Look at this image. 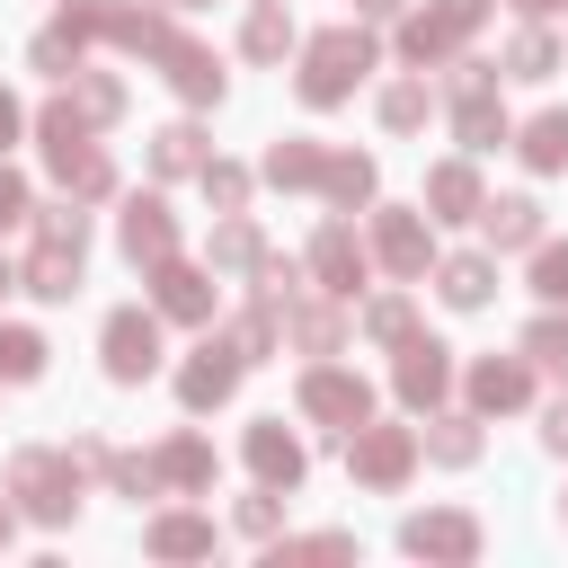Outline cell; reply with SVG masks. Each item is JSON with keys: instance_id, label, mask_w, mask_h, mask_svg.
Returning a JSON list of instances; mask_svg holds the SVG:
<instances>
[{"instance_id": "8fae6325", "label": "cell", "mask_w": 568, "mask_h": 568, "mask_svg": "<svg viewBox=\"0 0 568 568\" xmlns=\"http://www.w3.org/2000/svg\"><path fill=\"white\" fill-rule=\"evenodd\" d=\"M488 240H506V248H515V240H532V204H524V195L488 204Z\"/></svg>"}, {"instance_id": "f546056e", "label": "cell", "mask_w": 568, "mask_h": 568, "mask_svg": "<svg viewBox=\"0 0 568 568\" xmlns=\"http://www.w3.org/2000/svg\"><path fill=\"white\" fill-rule=\"evenodd\" d=\"M364 9H399V0H364Z\"/></svg>"}, {"instance_id": "1f68e13d", "label": "cell", "mask_w": 568, "mask_h": 568, "mask_svg": "<svg viewBox=\"0 0 568 568\" xmlns=\"http://www.w3.org/2000/svg\"><path fill=\"white\" fill-rule=\"evenodd\" d=\"M0 532H9V506H0Z\"/></svg>"}, {"instance_id": "2e32d148", "label": "cell", "mask_w": 568, "mask_h": 568, "mask_svg": "<svg viewBox=\"0 0 568 568\" xmlns=\"http://www.w3.org/2000/svg\"><path fill=\"white\" fill-rule=\"evenodd\" d=\"M320 275H328V284H355V240H346V231L320 240Z\"/></svg>"}, {"instance_id": "f1b7e54d", "label": "cell", "mask_w": 568, "mask_h": 568, "mask_svg": "<svg viewBox=\"0 0 568 568\" xmlns=\"http://www.w3.org/2000/svg\"><path fill=\"white\" fill-rule=\"evenodd\" d=\"M9 133H18V106H9V98H0V142H9Z\"/></svg>"}, {"instance_id": "30bf717a", "label": "cell", "mask_w": 568, "mask_h": 568, "mask_svg": "<svg viewBox=\"0 0 568 568\" xmlns=\"http://www.w3.org/2000/svg\"><path fill=\"white\" fill-rule=\"evenodd\" d=\"M355 470H364V479H399V470H408V435H373V444L355 453Z\"/></svg>"}, {"instance_id": "3957f363", "label": "cell", "mask_w": 568, "mask_h": 568, "mask_svg": "<svg viewBox=\"0 0 568 568\" xmlns=\"http://www.w3.org/2000/svg\"><path fill=\"white\" fill-rule=\"evenodd\" d=\"M18 488H27V506H36V515H71V479H62V462L27 453V462H18Z\"/></svg>"}, {"instance_id": "6da1fadb", "label": "cell", "mask_w": 568, "mask_h": 568, "mask_svg": "<svg viewBox=\"0 0 568 568\" xmlns=\"http://www.w3.org/2000/svg\"><path fill=\"white\" fill-rule=\"evenodd\" d=\"M364 62H373V44H364V36H320V44H311V71H302V89H311V98H337V89H346Z\"/></svg>"}, {"instance_id": "277c9868", "label": "cell", "mask_w": 568, "mask_h": 568, "mask_svg": "<svg viewBox=\"0 0 568 568\" xmlns=\"http://www.w3.org/2000/svg\"><path fill=\"white\" fill-rule=\"evenodd\" d=\"M302 399H311V417H337V426H355V417H364V382H346V373H320Z\"/></svg>"}, {"instance_id": "9c48e42d", "label": "cell", "mask_w": 568, "mask_h": 568, "mask_svg": "<svg viewBox=\"0 0 568 568\" xmlns=\"http://www.w3.org/2000/svg\"><path fill=\"white\" fill-rule=\"evenodd\" d=\"M231 373H240V364H231L222 346H204V364L186 373V399H195V408H204V399H222V390H231Z\"/></svg>"}, {"instance_id": "8992f818", "label": "cell", "mask_w": 568, "mask_h": 568, "mask_svg": "<svg viewBox=\"0 0 568 568\" xmlns=\"http://www.w3.org/2000/svg\"><path fill=\"white\" fill-rule=\"evenodd\" d=\"M248 453H257V470H266V479H284V488L302 479V453H293V435H275V426H257V435H248Z\"/></svg>"}, {"instance_id": "cb8c5ba5", "label": "cell", "mask_w": 568, "mask_h": 568, "mask_svg": "<svg viewBox=\"0 0 568 568\" xmlns=\"http://www.w3.org/2000/svg\"><path fill=\"white\" fill-rule=\"evenodd\" d=\"M275 44H284V18H275V9H266V18H257V27H248V53H275Z\"/></svg>"}, {"instance_id": "5bb4252c", "label": "cell", "mask_w": 568, "mask_h": 568, "mask_svg": "<svg viewBox=\"0 0 568 568\" xmlns=\"http://www.w3.org/2000/svg\"><path fill=\"white\" fill-rule=\"evenodd\" d=\"M524 151H532V160H541V169H559V160H568V115H541V124H532V142H524Z\"/></svg>"}, {"instance_id": "e0dca14e", "label": "cell", "mask_w": 568, "mask_h": 568, "mask_svg": "<svg viewBox=\"0 0 568 568\" xmlns=\"http://www.w3.org/2000/svg\"><path fill=\"white\" fill-rule=\"evenodd\" d=\"M524 355H541L550 373H568V328H559V320H541V328L524 337Z\"/></svg>"}, {"instance_id": "ba28073f", "label": "cell", "mask_w": 568, "mask_h": 568, "mask_svg": "<svg viewBox=\"0 0 568 568\" xmlns=\"http://www.w3.org/2000/svg\"><path fill=\"white\" fill-rule=\"evenodd\" d=\"M124 248H133V257H160V248H169V222H160V204H133V213H124Z\"/></svg>"}, {"instance_id": "d4e9b609", "label": "cell", "mask_w": 568, "mask_h": 568, "mask_svg": "<svg viewBox=\"0 0 568 568\" xmlns=\"http://www.w3.org/2000/svg\"><path fill=\"white\" fill-rule=\"evenodd\" d=\"M382 115H390V124H417V115H426V98H417V89H390V106H382Z\"/></svg>"}, {"instance_id": "4fadbf2b", "label": "cell", "mask_w": 568, "mask_h": 568, "mask_svg": "<svg viewBox=\"0 0 568 568\" xmlns=\"http://www.w3.org/2000/svg\"><path fill=\"white\" fill-rule=\"evenodd\" d=\"M444 293H453V302H488V266H479V257H453V266H444Z\"/></svg>"}, {"instance_id": "7a4b0ae2", "label": "cell", "mask_w": 568, "mask_h": 568, "mask_svg": "<svg viewBox=\"0 0 568 568\" xmlns=\"http://www.w3.org/2000/svg\"><path fill=\"white\" fill-rule=\"evenodd\" d=\"M151 355H160V328H151L142 311H115V320H106V364L133 382V373H151Z\"/></svg>"}, {"instance_id": "44dd1931", "label": "cell", "mask_w": 568, "mask_h": 568, "mask_svg": "<svg viewBox=\"0 0 568 568\" xmlns=\"http://www.w3.org/2000/svg\"><path fill=\"white\" fill-rule=\"evenodd\" d=\"M515 71H524V80H541V71H550V44H541V36H524V44H515Z\"/></svg>"}, {"instance_id": "7c38bea8", "label": "cell", "mask_w": 568, "mask_h": 568, "mask_svg": "<svg viewBox=\"0 0 568 568\" xmlns=\"http://www.w3.org/2000/svg\"><path fill=\"white\" fill-rule=\"evenodd\" d=\"M470 390H479L488 408H515V399H524V373H515V364H479V382H470Z\"/></svg>"}, {"instance_id": "9a60e30c", "label": "cell", "mask_w": 568, "mask_h": 568, "mask_svg": "<svg viewBox=\"0 0 568 568\" xmlns=\"http://www.w3.org/2000/svg\"><path fill=\"white\" fill-rule=\"evenodd\" d=\"M36 364H44V346H36L27 328H0V373H18V382H27Z\"/></svg>"}, {"instance_id": "ac0fdd59", "label": "cell", "mask_w": 568, "mask_h": 568, "mask_svg": "<svg viewBox=\"0 0 568 568\" xmlns=\"http://www.w3.org/2000/svg\"><path fill=\"white\" fill-rule=\"evenodd\" d=\"M382 248H390V266H417V257H426L417 222H382Z\"/></svg>"}, {"instance_id": "83f0119b", "label": "cell", "mask_w": 568, "mask_h": 568, "mask_svg": "<svg viewBox=\"0 0 568 568\" xmlns=\"http://www.w3.org/2000/svg\"><path fill=\"white\" fill-rule=\"evenodd\" d=\"M541 435H550V444H559V453H568V399H559V408H550V426H541Z\"/></svg>"}, {"instance_id": "484cf974", "label": "cell", "mask_w": 568, "mask_h": 568, "mask_svg": "<svg viewBox=\"0 0 568 568\" xmlns=\"http://www.w3.org/2000/svg\"><path fill=\"white\" fill-rule=\"evenodd\" d=\"M160 550H204V524H160Z\"/></svg>"}, {"instance_id": "603a6c76", "label": "cell", "mask_w": 568, "mask_h": 568, "mask_svg": "<svg viewBox=\"0 0 568 568\" xmlns=\"http://www.w3.org/2000/svg\"><path fill=\"white\" fill-rule=\"evenodd\" d=\"M435 204H444V213H462V204H470V178H462V169H444V178H435Z\"/></svg>"}, {"instance_id": "7402d4cb", "label": "cell", "mask_w": 568, "mask_h": 568, "mask_svg": "<svg viewBox=\"0 0 568 568\" xmlns=\"http://www.w3.org/2000/svg\"><path fill=\"white\" fill-rule=\"evenodd\" d=\"M160 169H195V133H160Z\"/></svg>"}, {"instance_id": "4dcf8cb0", "label": "cell", "mask_w": 568, "mask_h": 568, "mask_svg": "<svg viewBox=\"0 0 568 568\" xmlns=\"http://www.w3.org/2000/svg\"><path fill=\"white\" fill-rule=\"evenodd\" d=\"M524 9H559V0H524Z\"/></svg>"}, {"instance_id": "4316f807", "label": "cell", "mask_w": 568, "mask_h": 568, "mask_svg": "<svg viewBox=\"0 0 568 568\" xmlns=\"http://www.w3.org/2000/svg\"><path fill=\"white\" fill-rule=\"evenodd\" d=\"M18 213H27V186H18V178H0V222H18Z\"/></svg>"}, {"instance_id": "ffe728a7", "label": "cell", "mask_w": 568, "mask_h": 568, "mask_svg": "<svg viewBox=\"0 0 568 568\" xmlns=\"http://www.w3.org/2000/svg\"><path fill=\"white\" fill-rule=\"evenodd\" d=\"M532 284H541L550 302H568V248H541V266H532Z\"/></svg>"}, {"instance_id": "52a82bcc", "label": "cell", "mask_w": 568, "mask_h": 568, "mask_svg": "<svg viewBox=\"0 0 568 568\" xmlns=\"http://www.w3.org/2000/svg\"><path fill=\"white\" fill-rule=\"evenodd\" d=\"M399 390H408V399H435V390H444V346H408Z\"/></svg>"}, {"instance_id": "d6986e66", "label": "cell", "mask_w": 568, "mask_h": 568, "mask_svg": "<svg viewBox=\"0 0 568 568\" xmlns=\"http://www.w3.org/2000/svg\"><path fill=\"white\" fill-rule=\"evenodd\" d=\"M160 302H169V311H204V284H195L186 266H169V275H160Z\"/></svg>"}, {"instance_id": "5b68a950", "label": "cell", "mask_w": 568, "mask_h": 568, "mask_svg": "<svg viewBox=\"0 0 568 568\" xmlns=\"http://www.w3.org/2000/svg\"><path fill=\"white\" fill-rule=\"evenodd\" d=\"M408 550H444V559H462V550H470V524H462V515H417V524H408Z\"/></svg>"}]
</instances>
